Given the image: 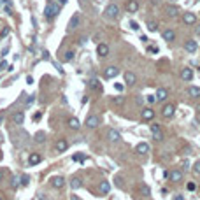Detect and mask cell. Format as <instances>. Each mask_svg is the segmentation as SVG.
<instances>
[{"instance_id":"obj_4","label":"cell","mask_w":200,"mask_h":200,"mask_svg":"<svg viewBox=\"0 0 200 200\" xmlns=\"http://www.w3.org/2000/svg\"><path fill=\"white\" fill-rule=\"evenodd\" d=\"M79 21H81V16L79 14H74L70 18V21H69V25H67V30L72 32V30H76L77 27H79Z\"/></svg>"},{"instance_id":"obj_10","label":"cell","mask_w":200,"mask_h":200,"mask_svg":"<svg viewBox=\"0 0 200 200\" xmlns=\"http://www.w3.org/2000/svg\"><path fill=\"white\" fill-rule=\"evenodd\" d=\"M184 49H186L190 54H193L197 49H198V44H197L195 40H191V39H190V40H186V42H184Z\"/></svg>"},{"instance_id":"obj_20","label":"cell","mask_w":200,"mask_h":200,"mask_svg":"<svg viewBox=\"0 0 200 200\" xmlns=\"http://www.w3.org/2000/svg\"><path fill=\"white\" fill-rule=\"evenodd\" d=\"M181 79L182 81H191V79H193V70L188 69V67H186V69H182V70H181Z\"/></svg>"},{"instance_id":"obj_50","label":"cell","mask_w":200,"mask_h":200,"mask_svg":"<svg viewBox=\"0 0 200 200\" xmlns=\"http://www.w3.org/2000/svg\"><path fill=\"white\" fill-rule=\"evenodd\" d=\"M70 200H81V198H79L77 195H72V197H70Z\"/></svg>"},{"instance_id":"obj_27","label":"cell","mask_w":200,"mask_h":200,"mask_svg":"<svg viewBox=\"0 0 200 200\" xmlns=\"http://www.w3.org/2000/svg\"><path fill=\"white\" fill-rule=\"evenodd\" d=\"M88 86H90L91 90H97V91H100V90H102V86H100V81H98V79H90Z\"/></svg>"},{"instance_id":"obj_43","label":"cell","mask_w":200,"mask_h":200,"mask_svg":"<svg viewBox=\"0 0 200 200\" xmlns=\"http://www.w3.org/2000/svg\"><path fill=\"white\" fill-rule=\"evenodd\" d=\"M33 102H35V97L32 95V97H28V100H27V105H30V104H33Z\"/></svg>"},{"instance_id":"obj_23","label":"cell","mask_w":200,"mask_h":200,"mask_svg":"<svg viewBox=\"0 0 200 200\" xmlns=\"http://www.w3.org/2000/svg\"><path fill=\"white\" fill-rule=\"evenodd\" d=\"M181 179H182V170L176 169V170H172V172H170V181H174V182H179Z\"/></svg>"},{"instance_id":"obj_34","label":"cell","mask_w":200,"mask_h":200,"mask_svg":"<svg viewBox=\"0 0 200 200\" xmlns=\"http://www.w3.org/2000/svg\"><path fill=\"white\" fill-rule=\"evenodd\" d=\"M72 58H74V51H67L65 56H63V60H65V62H70Z\"/></svg>"},{"instance_id":"obj_52","label":"cell","mask_w":200,"mask_h":200,"mask_svg":"<svg viewBox=\"0 0 200 200\" xmlns=\"http://www.w3.org/2000/svg\"><path fill=\"white\" fill-rule=\"evenodd\" d=\"M0 121H2V116H0Z\"/></svg>"},{"instance_id":"obj_16","label":"cell","mask_w":200,"mask_h":200,"mask_svg":"<svg viewBox=\"0 0 200 200\" xmlns=\"http://www.w3.org/2000/svg\"><path fill=\"white\" fill-rule=\"evenodd\" d=\"M123 77H125V83H126L128 86H133V85H135V81H137V77H135L133 72H125Z\"/></svg>"},{"instance_id":"obj_44","label":"cell","mask_w":200,"mask_h":200,"mask_svg":"<svg viewBox=\"0 0 200 200\" xmlns=\"http://www.w3.org/2000/svg\"><path fill=\"white\" fill-rule=\"evenodd\" d=\"M114 88L118 90V91H123V85H121V83H116V85H114Z\"/></svg>"},{"instance_id":"obj_8","label":"cell","mask_w":200,"mask_h":200,"mask_svg":"<svg viewBox=\"0 0 200 200\" xmlns=\"http://www.w3.org/2000/svg\"><path fill=\"white\" fill-rule=\"evenodd\" d=\"M107 139H109L111 142H120V141H121V135H120V132H118V130L109 128V132H107Z\"/></svg>"},{"instance_id":"obj_49","label":"cell","mask_w":200,"mask_h":200,"mask_svg":"<svg viewBox=\"0 0 200 200\" xmlns=\"http://www.w3.org/2000/svg\"><path fill=\"white\" fill-rule=\"evenodd\" d=\"M195 111H197V112H198V114H200V102L197 104V107H195Z\"/></svg>"},{"instance_id":"obj_9","label":"cell","mask_w":200,"mask_h":200,"mask_svg":"<svg viewBox=\"0 0 200 200\" xmlns=\"http://www.w3.org/2000/svg\"><path fill=\"white\" fill-rule=\"evenodd\" d=\"M51 186L56 188V190H62V188L65 186V179L60 177V176H54V177L51 179Z\"/></svg>"},{"instance_id":"obj_35","label":"cell","mask_w":200,"mask_h":200,"mask_svg":"<svg viewBox=\"0 0 200 200\" xmlns=\"http://www.w3.org/2000/svg\"><path fill=\"white\" fill-rule=\"evenodd\" d=\"M11 186H13L14 190L19 186V177H18V176H14V177H13V182H11Z\"/></svg>"},{"instance_id":"obj_32","label":"cell","mask_w":200,"mask_h":200,"mask_svg":"<svg viewBox=\"0 0 200 200\" xmlns=\"http://www.w3.org/2000/svg\"><path fill=\"white\" fill-rule=\"evenodd\" d=\"M146 102L149 104V105L156 104V102H158V100H156V95H147V97H146Z\"/></svg>"},{"instance_id":"obj_17","label":"cell","mask_w":200,"mask_h":200,"mask_svg":"<svg viewBox=\"0 0 200 200\" xmlns=\"http://www.w3.org/2000/svg\"><path fill=\"white\" fill-rule=\"evenodd\" d=\"M23 121H25V112H23V111L14 112V114H13V123L14 125H23Z\"/></svg>"},{"instance_id":"obj_25","label":"cell","mask_w":200,"mask_h":200,"mask_svg":"<svg viewBox=\"0 0 200 200\" xmlns=\"http://www.w3.org/2000/svg\"><path fill=\"white\" fill-rule=\"evenodd\" d=\"M188 95H190L191 98H200V88L198 86H190V88H188Z\"/></svg>"},{"instance_id":"obj_11","label":"cell","mask_w":200,"mask_h":200,"mask_svg":"<svg viewBox=\"0 0 200 200\" xmlns=\"http://www.w3.org/2000/svg\"><path fill=\"white\" fill-rule=\"evenodd\" d=\"M182 21L186 23V25H195V23H197V14L195 13H184Z\"/></svg>"},{"instance_id":"obj_22","label":"cell","mask_w":200,"mask_h":200,"mask_svg":"<svg viewBox=\"0 0 200 200\" xmlns=\"http://www.w3.org/2000/svg\"><path fill=\"white\" fill-rule=\"evenodd\" d=\"M40 160H42V158H40V155H37V153H32L30 158H28V165H30V167H33V165H39Z\"/></svg>"},{"instance_id":"obj_1","label":"cell","mask_w":200,"mask_h":200,"mask_svg":"<svg viewBox=\"0 0 200 200\" xmlns=\"http://www.w3.org/2000/svg\"><path fill=\"white\" fill-rule=\"evenodd\" d=\"M58 13H60V4H56V2H48V5H46V9H44L46 18L53 19L54 16H58Z\"/></svg>"},{"instance_id":"obj_21","label":"cell","mask_w":200,"mask_h":200,"mask_svg":"<svg viewBox=\"0 0 200 200\" xmlns=\"http://www.w3.org/2000/svg\"><path fill=\"white\" fill-rule=\"evenodd\" d=\"M153 118H155V111H153L151 107H147V109L142 111V120L144 121H151Z\"/></svg>"},{"instance_id":"obj_13","label":"cell","mask_w":200,"mask_h":200,"mask_svg":"<svg viewBox=\"0 0 200 200\" xmlns=\"http://www.w3.org/2000/svg\"><path fill=\"white\" fill-rule=\"evenodd\" d=\"M54 149H56V153L67 151V149H69V142H67L65 139H60V141L56 142V146H54Z\"/></svg>"},{"instance_id":"obj_15","label":"cell","mask_w":200,"mask_h":200,"mask_svg":"<svg viewBox=\"0 0 200 200\" xmlns=\"http://www.w3.org/2000/svg\"><path fill=\"white\" fill-rule=\"evenodd\" d=\"M165 11H167V14H169L170 18H176V16H179V13H181L177 5H167Z\"/></svg>"},{"instance_id":"obj_6","label":"cell","mask_w":200,"mask_h":200,"mask_svg":"<svg viewBox=\"0 0 200 200\" xmlns=\"http://www.w3.org/2000/svg\"><path fill=\"white\" fill-rule=\"evenodd\" d=\"M174 112H176V105H174V104H167V105L162 109V116H163V118H172Z\"/></svg>"},{"instance_id":"obj_40","label":"cell","mask_w":200,"mask_h":200,"mask_svg":"<svg viewBox=\"0 0 200 200\" xmlns=\"http://www.w3.org/2000/svg\"><path fill=\"white\" fill-rule=\"evenodd\" d=\"M186 188H188V191H195L197 190V184H195V182H188Z\"/></svg>"},{"instance_id":"obj_3","label":"cell","mask_w":200,"mask_h":200,"mask_svg":"<svg viewBox=\"0 0 200 200\" xmlns=\"http://www.w3.org/2000/svg\"><path fill=\"white\" fill-rule=\"evenodd\" d=\"M98 125H100V118H98V116H95V114H90L88 118H86V126H88V128H97Z\"/></svg>"},{"instance_id":"obj_2","label":"cell","mask_w":200,"mask_h":200,"mask_svg":"<svg viewBox=\"0 0 200 200\" xmlns=\"http://www.w3.org/2000/svg\"><path fill=\"white\" fill-rule=\"evenodd\" d=\"M104 16H105L107 19H116L120 16V7L116 4H109L105 7V11H104Z\"/></svg>"},{"instance_id":"obj_51","label":"cell","mask_w":200,"mask_h":200,"mask_svg":"<svg viewBox=\"0 0 200 200\" xmlns=\"http://www.w3.org/2000/svg\"><path fill=\"white\" fill-rule=\"evenodd\" d=\"M58 2H60V4L63 5V4H65V2H67V0H58Z\"/></svg>"},{"instance_id":"obj_46","label":"cell","mask_w":200,"mask_h":200,"mask_svg":"<svg viewBox=\"0 0 200 200\" xmlns=\"http://www.w3.org/2000/svg\"><path fill=\"white\" fill-rule=\"evenodd\" d=\"M174 200H184V197L182 195H174Z\"/></svg>"},{"instance_id":"obj_33","label":"cell","mask_w":200,"mask_h":200,"mask_svg":"<svg viewBox=\"0 0 200 200\" xmlns=\"http://www.w3.org/2000/svg\"><path fill=\"white\" fill-rule=\"evenodd\" d=\"M147 30H149V32H156V30H158V25H156L155 21H149V23H147Z\"/></svg>"},{"instance_id":"obj_36","label":"cell","mask_w":200,"mask_h":200,"mask_svg":"<svg viewBox=\"0 0 200 200\" xmlns=\"http://www.w3.org/2000/svg\"><path fill=\"white\" fill-rule=\"evenodd\" d=\"M112 102H114L116 105H121V104L125 102V98L123 97H114V98H112Z\"/></svg>"},{"instance_id":"obj_14","label":"cell","mask_w":200,"mask_h":200,"mask_svg":"<svg viewBox=\"0 0 200 200\" xmlns=\"http://www.w3.org/2000/svg\"><path fill=\"white\" fill-rule=\"evenodd\" d=\"M162 37H163V40H167V42H172V40L176 39V32L170 30V28H167V30L162 32Z\"/></svg>"},{"instance_id":"obj_47","label":"cell","mask_w":200,"mask_h":200,"mask_svg":"<svg viewBox=\"0 0 200 200\" xmlns=\"http://www.w3.org/2000/svg\"><path fill=\"white\" fill-rule=\"evenodd\" d=\"M195 33L200 37V25H197V27H195Z\"/></svg>"},{"instance_id":"obj_53","label":"cell","mask_w":200,"mask_h":200,"mask_svg":"<svg viewBox=\"0 0 200 200\" xmlns=\"http://www.w3.org/2000/svg\"><path fill=\"white\" fill-rule=\"evenodd\" d=\"M172 2H176V0H172Z\"/></svg>"},{"instance_id":"obj_24","label":"cell","mask_w":200,"mask_h":200,"mask_svg":"<svg viewBox=\"0 0 200 200\" xmlns=\"http://www.w3.org/2000/svg\"><path fill=\"white\" fill-rule=\"evenodd\" d=\"M167 97H169V91H167L165 88H160L158 91H156V100H158V102H163Z\"/></svg>"},{"instance_id":"obj_45","label":"cell","mask_w":200,"mask_h":200,"mask_svg":"<svg viewBox=\"0 0 200 200\" xmlns=\"http://www.w3.org/2000/svg\"><path fill=\"white\" fill-rule=\"evenodd\" d=\"M163 179H170V172H169V170H165V172H163Z\"/></svg>"},{"instance_id":"obj_39","label":"cell","mask_w":200,"mask_h":200,"mask_svg":"<svg viewBox=\"0 0 200 200\" xmlns=\"http://www.w3.org/2000/svg\"><path fill=\"white\" fill-rule=\"evenodd\" d=\"M72 160H74V162H85V156H83V155H74V156H72Z\"/></svg>"},{"instance_id":"obj_30","label":"cell","mask_w":200,"mask_h":200,"mask_svg":"<svg viewBox=\"0 0 200 200\" xmlns=\"http://www.w3.org/2000/svg\"><path fill=\"white\" fill-rule=\"evenodd\" d=\"M44 141H46V133H44V132H37V133H35V142L42 144Z\"/></svg>"},{"instance_id":"obj_29","label":"cell","mask_w":200,"mask_h":200,"mask_svg":"<svg viewBox=\"0 0 200 200\" xmlns=\"http://www.w3.org/2000/svg\"><path fill=\"white\" fill-rule=\"evenodd\" d=\"M70 186H72V190H79V188L83 186V182H81L79 177H74V179L70 181Z\"/></svg>"},{"instance_id":"obj_37","label":"cell","mask_w":200,"mask_h":200,"mask_svg":"<svg viewBox=\"0 0 200 200\" xmlns=\"http://www.w3.org/2000/svg\"><path fill=\"white\" fill-rule=\"evenodd\" d=\"M193 172H195V174H198V176H200V160L193 163Z\"/></svg>"},{"instance_id":"obj_5","label":"cell","mask_w":200,"mask_h":200,"mask_svg":"<svg viewBox=\"0 0 200 200\" xmlns=\"http://www.w3.org/2000/svg\"><path fill=\"white\" fill-rule=\"evenodd\" d=\"M120 74V69L118 67H107L105 70H104V77L105 79H112V77H116Z\"/></svg>"},{"instance_id":"obj_41","label":"cell","mask_w":200,"mask_h":200,"mask_svg":"<svg viewBox=\"0 0 200 200\" xmlns=\"http://www.w3.org/2000/svg\"><path fill=\"white\" fill-rule=\"evenodd\" d=\"M28 181H30V177H28V176H21V184H23V186H27Z\"/></svg>"},{"instance_id":"obj_7","label":"cell","mask_w":200,"mask_h":200,"mask_svg":"<svg viewBox=\"0 0 200 200\" xmlns=\"http://www.w3.org/2000/svg\"><path fill=\"white\" fill-rule=\"evenodd\" d=\"M125 9L128 11L130 14L137 13V11H139V2H137V0H126V4H125Z\"/></svg>"},{"instance_id":"obj_42","label":"cell","mask_w":200,"mask_h":200,"mask_svg":"<svg viewBox=\"0 0 200 200\" xmlns=\"http://www.w3.org/2000/svg\"><path fill=\"white\" fill-rule=\"evenodd\" d=\"M130 27H132L133 30H139V28H141V27H139V25H137L135 21H130Z\"/></svg>"},{"instance_id":"obj_18","label":"cell","mask_w":200,"mask_h":200,"mask_svg":"<svg viewBox=\"0 0 200 200\" xmlns=\"http://www.w3.org/2000/svg\"><path fill=\"white\" fill-rule=\"evenodd\" d=\"M98 191H100L102 195H107V193L111 191V184H109V181H100V184H98Z\"/></svg>"},{"instance_id":"obj_38","label":"cell","mask_w":200,"mask_h":200,"mask_svg":"<svg viewBox=\"0 0 200 200\" xmlns=\"http://www.w3.org/2000/svg\"><path fill=\"white\" fill-rule=\"evenodd\" d=\"M153 139L160 142V141H163V133H162V132H158V133H153Z\"/></svg>"},{"instance_id":"obj_12","label":"cell","mask_w":200,"mask_h":200,"mask_svg":"<svg viewBox=\"0 0 200 200\" xmlns=\"http://www.w3.org/2000/svg\"><path fill=\"white\" fill-rule=\"evenodd\" d=\"M97 54H98L100 58H105L107 54H109V46L104 44V42H102V44H98V46H97Z\"/></svg>"},{"instance_id":"obj_19","label":"cell","mask_w":200,"mask_h":200,"mask_svg":"<svg viewBox=\"0 0 200 200\" xmlns=\"http://www.w3.org/2000/svg\"><path fill=\"white\" fill-rule=\"evenodd\" d=\"M135 153H139V155H146V153H149V146H147L146 142H139L137 146H135Z\"/></svg>"},{"instance_id":"obj_54","label":"cell","mask_w":200,"mask_h":200,"mask_svg":"<svg viewBox=\"0 0 200 200\" xmlns=\"http://www.w3.org/2000/svg\"><path fill=\"white\" fill-rule=\"evenodd\" d=\"M0 200H2V198H0Z\"/></svg>"},{"instance_id":"obj_26","label":"cell","mask_w":200,"mask_h":200,"mask_svg":"<svg viewBox=\"0 0 200 200\" xmlns=\"http://www.w3.org/2000/svg\"><path fill=\"white\" fill-rule=\"evenodd\" d=\"M139 191H141V195H142V197H149V195H151V188L147 186V184H141V186H139Z\"/></svg>"},{"instance_id":"obj_48","label":"cell","mask_w":200,"mask_h":200,"mask_svg":"<svg viewBox=\"0 0 200 200\" xmlns=\"http://www.w3.org/2000/svg\"><path fill=\"white\" fill-rule=\"evenodd\" d=\"M149 2H151L153 5H158V4H160V0H149Z\"/></svg>"},{"instance_id":"obj_31","label":"cell","mask_w":200,"mask_h":200,"mask_svg":"<svg viewBox=\"0 0 200 200\" xmlns=\"http://www.w3.org/2000/svg\"><path fill=\"white\" fill-rule=\"evenodd\" d=\"M149 130H151V133H158V132H162V126H160V123H151Z\"/></svg>"},{"instance_id":"obj_28","label":"cell","mask_w":200,"mask_h":200,"mask_svg":"<svg viewBox=\"0 0 200 200\" xmlns=\"http://www.w3.org/2000/svg\"><path fill=\"white\" fill-rule=\"evenodd\" d=\"M69 126H70L72 130H79L81 123H79V120H77V118H70V120H69Z\"/></svg>"}]
</instances>
